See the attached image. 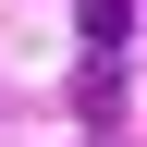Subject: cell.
Masks as SVG:
<instances>
[{
	"mask_svg": "<svg viewBox=\"0 0 147 147\" xmlns=\"http://www.w3.org/2000/svg\"><path fill=\"white\" fill-rule=\"evenodd\" d=\"M74 25H86V49H98V61H123V37H135V0H74Z\"/></svg>",
	"mask_w": 147,
	"mask_h": 147,
	"instance_id": "6da1fadb",
	"label": "cell"
}]
</instances>
